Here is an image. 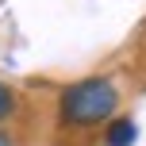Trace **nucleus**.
Wrapping results in <instances>:
<instances>
[{"label":"nucleus","mask_w":146,"mask_h":146,"mask_svg":"<svg viewBox=\"0 0 146 146\" xmlns=\"http://www.w3.org/2000/svg\"><path fill=\"white\" fill-rule=\"evenodd\" d=\"M119 104V92L108 85V81H81L62 92V119L66 123H77V127H88V123H100L115 111Z\"/></svg>","instance_id":"f257e3e1"},{"label":"nucleus","mask_w":146,"mask_h":146,"mask_svg":"<svg viewBox=\"0 0 146 146\" xmlns=\"http://www.w3.org/2000/svg\"><path fill=\"white\" fill-rule=\"evenodd\" d=\"M139 139V127L131 123V119H115V123L108 127V146H131Z\"/></svg>","instance_id":"f03ea898"},{"label":"nucleus","mask_w":146,"mask_h":146,"mask_svg":"<svg viewBox=\"0 0 146 146\" xmlns=\"http://www.w3.org/2000/svg\"><path fill=\"white\" fill-rule=\"evenodd\" d=\"M8 111H12V92H8V88L0 85V119H4Z\"/></svg>","instance_id":"7ed1b4c3"},{"label":"nucleus","mask_w":146,"mask_h":146,"mask_svg":"<svg viewBox=\"0 0 146 146\" xmlns=\"http://www.w3.org/2000/svg\"><path fill=\"white\" fill-rule=\"evenodd\" d=\"M0 146H8V139H4V135H0Z\"/></svg>","instance_id":"20e7f679"}]
</instances>
